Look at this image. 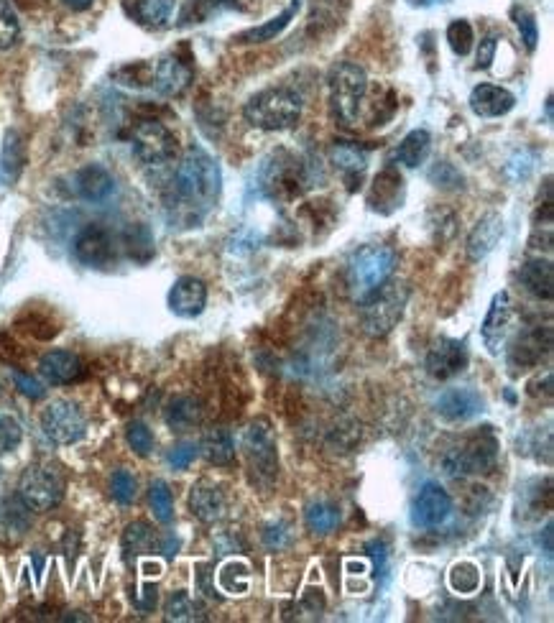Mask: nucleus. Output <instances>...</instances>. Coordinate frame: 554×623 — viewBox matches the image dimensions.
<instances>
[{
    "label": "nucleus",
    "instance_id": "680f3d73",
    "mask_svg": "<svg viewBox=\"0 0 554 623\" xmlns=\"http://www.w3.org/2000/svg\"><path fill=\"white\" fill-rule=\"evenodd\" d=\"M409 3H412V6H427L429 0H409Z\"/></svg>",
    "mask_w": 554,
    "mask_h": 623
},
{
    "label": "nucleus",
    "instance_id": "dca6fc26",
    "mask_svg": "<svg viewBox=\"0 0 554 623\" xmlns=\"http://www.w3.org/2000/svg\"><path fill=\"white\" fill-rule=\"evenodd\" d=\"M511 317H514V309H511L509 292H498L496 297H493L491 307H488L483 327H480L483 343H486L488 353L491 355L501 353V345L506 343V335H509L511 330Z\"/></svg>",
    "mask_w": 554,
    "mask_h": 623
},
{
    "label": "nucleus",
    "instance_id": "4d7b16f0",
    "mask_svg": "<svg viewBox=\"0 0 554 623\" xmlns=\"http://www.w3.org/2000/svg\"><path fill=\"white\" fill-rule=\"evenodd\" d=\"M62 3L67 8H72V11H87L95 0H62Z\"/></svg>",
    "mask_w": 554,
    "mask_h": 623
},
{
    "label": "nucleus",
    "instance_id": "9b49d317",
    "mask_svg": "<svg viewBox=\"0 0 554 623\" xmlns=\"http://www.w3.org/2000/svg\"><path fill=\"white\" fill-rule=\"evenodd\" d=\"M41 429L54 445H75L85 437L87 419L80 404L69 399H57L41 414Z\"/></svg>",
    "mask_w": 554,
    "mask_h": 623
},
{
    "label": "nucleus",
    "instance_id": "4c0bfd02",
    "mask_svg": "<svg viewBox=\"0 0 554 623\" xmlns=\"http://www.w3.org/2000/svg\"><path fill=\"white\" fill-rule=\"evenodd\" d=\"M149 503H151V511H154L156 521L161 524H172L174 519V498L166 481H154L149 486Z\"/></svg>",
    "mask_w": 554,
    "mask_h": 623
},
{
    "label": "nucleus",
    "instance_id": "79ce46f5",
    "mask_svg": "<svg viewBox=\"0 0 554 623\" xmlns=\"http://www.w3.org/2000/svg\"><path fill=\"white\" fill-rule=\"evenodd\" d=\"M110 493H113V498L120 503V506H128V503L136 501V493H138L136 475L126 468L115 470L113 478H110Z\"/></svg>",
    "mask_w": 554,
    "mask_h": 623
},
{
    "label": "nucleus",
    "instance_id": "7ed1b4c3",
    "mask_svg": "<svg viewBox=\"0 0 554 623\" xmlns=\"http://www.w3.org/2000/svg\"><path fill=\"white\" fill-rule=\"evenodd\" d=\"M396 269V251L389 246H363L348 261V292L355 302L371 297L378 286L391 279Z\"/></svg>",
    "mask_w": 554,
    "mask_h": 623
},
{
    "label": "nucleus",
    "instance_id": "c85d7f7f",
    "mask_svg": "<svg viewBox=\"0 0 554 623\" xmlns=\"http://www.w3.org/2000/svg\"><path fill=\"white\" fill-rule=\"evenodd\" d=\"M202 417H205V409H202V401L195 399V396H174L164 409L166 424L174 432H187L192 427H200Z\"/></svg>",
    "mask_w": 554,
    "mask_h": 623
},
{
    "label": "nucleus",
    "instance_id": "f704fd0d",
    "mask_svg": "<svg viewBox=\"0 0 554 623\" xmlns=\"http://www.w3.org/2000/svg\"><path fill=\"white\" fill-rule=\"evenodd\" d=\"M164 611L169 621H205V608L187 590H177L169 595Z\"/></svg>",
    "mask_w": 554,
    "mask_h": 623
},
{
    "label": "nucleus",
    "instance_id": "052dcab7",
    "mask_svg": "<svg viewBox=\"0 0 554 623\" xmlns=\"http://www.w3.org/2000/svg\"><path fill=\"white\" fill-rule=\"evenodd\" d=\"M547 121L552 123V98H547Z\"/></svg>",
    "mask_w": 554,
    "mask_h": 623
},
{
    "label": "nucleus",
    "instance_id": "864d4df0",
    "mask_svg": "<svg viewBox=\"0 0 554 623\" xmlns=\"http://www.w3.org/2000/svg\"><path fill=\"white\" fill-rule=\"evenodd\" d=\"M156 601H159V590H156V585H143V588L136 593V598H133L136 608L143 613L154 611Z\"/></svg>",
    "mask_w": 554,
    "mask_h": 623
},
{
    "label": "nucleus",
    "instance_id": "37998d69",
    "mask_svg": "<svg viewBox=\"0 0 554 623\" xmlns=\"http://www.w3.org/2000/svg\"><path fill=\"white\" fill-rule=\"evenodd\" d=\"M29 511L31 509L21 501V498H11V501H6L0 506V519H3V524H6L8 529H13V532H26L31 524Z\"/></svg>",
    "mask_w": 554,
    "mask_h": 623
},
{
    "label": "nucleus",
    "instance_id": "bb28decb",
    "mask_svg": "<svg viewBox=\"0 0 554 623\" xmlns=\"http://www.w3.org/2000/svg\"><path fill=\"white\" fill-rule=\"evenodd\" d=\"M519 281L526 292L532 294V297L549 302V299L554 297L552 261H549V258H534V261H526L519 269Z\"/></svg>",
    "mask_w": 554,
    "mask_h": 623
},
{
    "label": "nucleus",
    "instance_id": "4468645a",
    "mask_svg": "<svg viewBox=\"0 0 554 623\" xmlns=\"http://www.w3.org/2000/svg\"><path fill=\"white\" fill-rule=\"evenodd\" d=\"M452 514V498L440 483H424L419 488L417 498L412 506L414 524L422 529H435V526L445 524Z\"/></svg>",
    "mask_w": 554,
    "mask_h": 623
},
{
    "label": "nucleus",
    "instance_id": "393cba45",
    "mask_svg": "<svg viewBox=\"0 0 554 623\" xmlns=\"http://www.w3.org/2000/svg\"><path fill=\"white\" fill-rule=\"evenodd\" d=\"M332 164L340 169V174H343L350 192L360 189L363 174H366V169H368L366 149H360V146H355V143H345V141L335 143V146H332Z\"/></svg>",
    "mask_w": 554,
    "mask_h": 623
},
{
    "label": "nucleus",
    "instance_id": "7c9ffc66",
    "mask_svg": "<svg viewBox=\"0 0 554 623\" xmlns=\"http://www.w3.org/2000/svg\"><path fill=\"white\" fill-rule=\"evenodd\" d=\"M299 8H302V3L299 0H292V6L284 8V11L279 13V16L269 18L266 23H261V26H256V29H248L243 31V34H238V44H266V41H274L276 36L284 34L286 26L297 18Z\"/></svg>",
    "mask_w": 554,
    "mask_h": 623
},
{
    "label": "nucleus",
    "instance_id": "a18cd8bd",
    "mask_svg": "<svg viewBox=\"0 0 554 623\" xmlns=\"http://www.w3.org/2000/svg\"><path fill=\"white\" fill-rule=\"evenodd\" d=\"M450 585L455 593H473V590L480 585L478 567L470 565V562H460V565H455L450 572Z\"/></svg>",
    "mask_w": 554,
    "mask_h": 623
},
{
    "label": "nucleus",
    "instance_id": "f8f14e48",
    "mask_svg": "<svg viewBox=\"0 0 554 623\" xmlns=\"http://www.w3.org/2000/svg\"><path fill=\"white\" fill-rule=\"evenodd\" d=\"M549 353H552V327H532L524 335H519L509 348V366L516 373L529 371V368H537L539 363L547 361Z\"/></svg>",
    "mask_w": 554,
    "mask_h": 623
},
{
    "label": "nucleus",
    "instance_id": "aec40b11",
    "mask_svg": "<svg viewBox=\"0 0 554 623\" xmlns=\"http://www.w3.org/2000/svg\"><path fill=\"white\" fill-rule=\"evenodd\" d=\"M486 409V401L475 389H450L437 399V414L447 422H468Z\"/></svg>",
    "mask_w": 554,
    "mask_h": 623
},
{
    "label": "nucleus",
    "instance_id": "e433bc0d",
    "mask_svg": "<svg viewBox=\"0 0 554 623\" xmlns=\"http://www.w3.org/2000/svg\"><path fill=\"white\" fill-rule=\"evenodd\" d=\"M123 246H126L128 256L136 258V261H149L154 256V238H151L149 228L146 225H131V228L123 233Z\"/></svg>",
    "mask_w": 554,
    "mask_h": 623
},
{
    "label": "nucleus",
    "instance_id": "58836bf2",
    "mask_svg": "<svg viewBox=\"0 0 554 623\" xmlns=\"http://www.w3.org/2000/svg\"><path fill=\"white\" fill-rule=\"evenodd\" d=\"M21 39V21L8 0H0V49L8 52Z\"/></svg>",
    "mask_w": 554,
    "mask_h": 623
},
{
    "label": "nucleus",
    "instance_id": "09e8293b",
    "mask_svg": "<svg viewBox=\"0 0 554 623\" xmlns=\"http://www.w3.org/2000/svg\"><path fill=\"white\" fill-rule=\"evenodd\" d=\"M23 440L21 422L11 414H0V455L13 452Z\"/></svg>",
    "mask_w": 554,
    "mask_h": 623
},
{
    "label": "nucleus",
    "instance_id": "f03ea898",
    "mask_svg": "<svg viewBox=\"0 0 554 623\" xmlns=\"http://www.w3.org/2000/svg\"><path fill=\"white\" fill-rule=\"evenodd\" d=\"M243 118L261 131H289L302 118V98L286 87L263 90L248 100Z\"/></svg>",
    "mask_w": 554,
    "mask_h": 623
},
{
    "label": "nucleus",
    "instance_id": "603ef678",
    "mask_svg": "<svg viewBox=\"0 0 554 623\" xmlns=\"http://www.w3.org/2000/svg\"><path fill=\"white\" fill-rule=\"evenodd\" d=\"M496 49H498V34L486 36V39L480 41L478 46V62H475V69H488L493 64V57H496Z\"/></svg>",
    "mask_w": 554,
    "mask_h": 623
},
{
    "label": "nucleus",
    "instance_id": "13d9d810",
    "mask_svg": "<svg viewBox=\"0 0 554 623\" xmlns=\"http://www.w3.org/2000/svg\"><path fill=\"white\" fill-rule=\"evenodd\" d=\"M177 549H179L177 537H166V542H164V555H166V560H172V557L177 555Z\"/></svg>",
    "mask_w": 554,
    "mask_h": 623
},
{
    "label": "nucleus",
    "instance_id": "473e14b6",
    "mask_svg": "<svg viewBox=\"0 0 554 623\" xmlns=\"http://www.w3.org/2000/svg\"><path fill=\"white\" fill-rule=\"evenodd\" d=\"M340 509H337L335 503L330 501H317V503H309L307 506V514H304V521H307V529L315 537H327L332 534L340 526Z\"/></svg>",
    "mask_w": 554,
    "mask_h": 623
},
{
    "label": "nucleus",
    "instance_id": "4be33fe9",
    "mask_svg": "<svg viewBox=\"0 0 554 623\" xmlns=\"http://www.w3.org/2000/svg\"><path fill=\"white\" fill-rule=\"evenodd\" d=\"M225 509H228L225 493L215 483L200 481L189 491V511L202 524H215V521H220L225 516Z\"/></svg>",
    "mask_w": 554,
    "mask_h": 623
},
{
    "label": "nucleus",
    "instance_id": "b1692460",
    "mask_svg": "<svg viewBox=\"0 0 554 623\" xmlns=\"http://www.w3.org/2000/svg\"><path fill=\"white\" fill-rule=\"evenodd\" d=\"M75 192L85 202H105L113 197L115 179L103 164H87L75 174Z\"/></svg>",
    "mask_w": 554,
    "mask_h": 623
},
{
    "label": "nucleus",
    "instance_id": "ddd939ff",
    "mask_svg": "<svg viewBox=\"0 0 554 623\" xmlns=\"http://www.w3.org/2000/svg\"><path fill=\"white\" fill-rule=\"evenodd\" d=\"M77 261L90 266V269H103L115 258V238L108 228L92 223L82 228L75 238Z\"/></svg>",
    "mask_w": 554,
    "mask_h": 623
},
{
    "label": "nucleus",
    "instance_id": "5701e85b",
    "mask_svg": "<svg viewBox=\"0 0 554 623\" xmlns=\"http://www.w3.org/2000/svg\"><path fill=\"white\" fill-rule=\"evenodd\" d=\"M470 110L478 118H501V115L511 113L516 105V95L506 87L498 85H478L470 92Z\"/></svg>",
    "mask_w": 554,
    "mask_h": 623
},
{
    "label": "nucleus",
    "instance_id": "9d476101",
    "mask_svg": "<svg viewBox=\"0 0 554 623\" xmlns=\"http://www.w3.org/2000/svg\"><path fill=\"white\" fill-rule=\"evenodd\" d=\"M131 146L143 166H164L177 156V136L164 123L141 121L131 133Z\"/></svg>",
    "mask_w": 554,
    "mask_h": 623
},
{
    "label": "nucleus",
    "instance_id": "c03bdc74",
    "mask_svg": "<svg viewBox=\"0 0 554 623\" xmlns=\"http://www.w3.org/2000/svg\"><path fill=\"white\" fill-rule=\"evenodd\" d=\"M126 440L128 445H131V450L136 452V455H141V458L151 455V450H154V432L149 429V424L143 422L128 424Z\"/></svg>",
    "mask_w": 554,
    "mask_h": 623
},
{
    "label": "nucleus",
    "instance_id": "49530a36",
    "mask_svg": "<svg viewBox=\"0 0 554 623\" xmlns=\"http://www.w3.org/2000/svg\"><path fill=\"white\" fill-rule=\"evenodd\" d=\"M514 21H516V29H519L521 41L529 52L537 49V41H539V26H537V18H534L532 11H526V8L516 6L514 8Z\"/></svg>",
    "mask_w": 554,
    "mask_h": 623
},
{
    "label": "nucleus",
    "instance_id": "72a5a7b5",
    "mask_svg": "<svg viewBox=\"0 0 554 623\" xmlns=\"http://www.w3.org/2000/svg\"><path fill=\"white\" fill-rule=\"evenodd\" d=\"M156 544H159V539H156L154 526L146 524V521H133L123 532V552H126V557L151 555Z\"/></svg>",
    "mask_w": 554,
    "mask_h": 623
},
{
    "label": "nucleus",
    "instance_id": "a211bd4d",
    "mask_svg": "<svg viewBox=\"0 0 554 623\" xmlns=\"http://www.w3.org/2000/svg\"><path fill=\"white\" fill-rule=\"evenodd\" d=\"M401 202H404V177L399 174V169L386 166L373 179V187L368 192V205L381 215H391L394 210H399Z\"/></svg>",
    "mask_w": 554,
    "mask_h": 623
},
{
    "label": "nucleus",
    "instance_id": "8fccbe9b",
    "mask_svg": "<svg viewBox=\"0 0 554 623\" xmlns=\"http://www.w3.org/2000/svg\"><path fill=\"white\" fill-rule=\"evenodd\" d=\"M197 452H200V447H197L195 442H179V445H174L172 450H169L166 463L172 465L174 470H187L189 465L195 463Z\"/></svg>",
    "mask_w": 554,
    "mask_h": 623
},
{
    "label": "nucleus",
    "instance_id": "0eeeda50",
    "mask_svg": "<svg viewBox=\"0 0 554 623\" xmlns=\"http://www.w3.org/2000/svg\"><path fill=\"white\" fill-rule=\"evenodd\" d=\"M368 75L355 62H340L330 72V108L337 121L353 126L358 121L360 105L366 100Z\"/></svg>",
    "mask_w": 554,
    "mask_h": 623
},
{
    "label": "nucleus",
    "instance_id": "1a4fd4ad",
    "mask_svg": "<svg viewBox=\"0 0 554 623\" xmlns=\"http://www.w3.org/2000/svg\"><path fill=\"white\" fill-rule=\"evenodd\" d=\"M243 450H246L248 465H251V473L256 475V481L261 486H271L276 473H279V452H276L269 419L251 422V427L246 429V437H243Z\"/></svg>",
    "mask_w": 554,
    "mask_h": 623
},
{
    "label": "nucleus",
    "instance_id": "f257e3e1",
    "mask_svg": "<svg viewBox=\"0 0 554 623\" xmlns=\"http://www.w3.org/2000/svg\"><path fill=\"white\" fill-rule=\"evenodd\" d=\"M223 174L218 161L202 146H189L174 172V202L189 218L200 220L218 202Z\"/></svg>",
    "mask_w": 554,
    "mask_h": 623
},
{
    "label": "nucleus",
    "instance_id": "ea45409f",
    "mask_svg": "<svg viewBox=\"0 0 554 623\" xmlns=\"http://www.w3.org/2000/svg\"><path fill=\"white\" fill-rule=\"evenodd\" d=\"M447 44H450V49L457 57H468L470 49H473L475 44L473 26H470L468 21H463V18L452 21L450 26H447Z\"/></svg>",
    "mask_w": 554,
    "mask_h": 623
},
{
    "label": "nucleus",
    "instance_id": "cd10ccee",
    "mask_svg": "<svg viewBox=\"0 0 554 623\" xmlns=\"http://www.w3.org/2000/svg\"><path fill=\"white\" fill-rule=\"evenodd\" d=\"M23 166H26V143H23L21 133L11 128L6 131L3 146H0V184L13 187L23 174Z\"/></svg>",
    "mask_w": 554,
    "mask_h": 623
},
{
    "label": "nucleus",
    "instance_id": "6e6552de",
    "mask_svg": "<svg viewBox=\"0 0 554 623\" xmlns=\"http://www.w3.org/2000/svg\"><path fill=\"white\" fill-rule=\"evenodd\" d=\"M18 498L31 511H52L64 498V478L54 465H29L18 481Z\"/></svg>",
    "mask_w": 554,
    "mask_h": 623
},
{
    "label": "nucleus",
    "instance_id": "c756f323",
    "mask_svg": "<svg viewBox=\"0 0 554 623\" xmlns=\"http://www.w3.org/2000/svg\"><path fill=\"white\" fill-rule=\"evenodd\" d=\"M200 452L205 455L207 463L225 468V465H233L235 460V440L230 435V429L225 427H212L202 435Z\"/></svg>",
    "mask_w": 554,
    "mask_h": 623
},
{
    "label": "nucleus",
    "instance_id": "c9c22d12",
    "mask_svg": "<svg viewBox=\"0 0 554 623\" xmlns=\"http://www.w3.org/2000/svg\"><path fill=\"white\" fill-rule=\"evenodd\" d=\"M174 0H136V16L151 29H161L172 21Z\"/></svg>",
    "mask_w": 554,
    "mask_h": 623
},
{
    "label": "nucleus",
    "instance_id": "20e7f679",
    "mask_svg": "<svg viewBox=\"0 0 554 623\" xmlns=\"http://www.w3.org/2000/svg\"><path fill=\"white\" fill-rule=\"evenodd\" d=\"M409 302V289L404 281L389 279L383 286H378L371 297L360 302V322L363 332L371 338H383L389 335L399 320L404 317V307Z\"/></svg>",
    "mask_w": 554,
    "mask_h": 623
},
{
    "label": "nucleus",
    "instance_id": "3c124183",
    "mask_svg": "<svg viewBox=\"0 0 554 623\" xmlns=\"http://www.w3.org/2000/svg\"><path fill=\"white\" fill-rule=\"evenodd\" d=\"M13 381H16V389L21 391L23 396H29V399H41V396L46 394L44 386H41L34 376H29V373L13 371Z\"/></svg>",
    "mask_w": 554,
    "mask_h": 623
},
{
    "label": "nucleus",
    "instance_id": "de8ad7c7",
    "mask_svg": "<svg viewBox=\"0 0 554 623\" xmlns=\"http://www.w3.org/2000/svg\"><path fill=\"white\" fill-rule=\"evenodd\" d=\"M220 588H223L225 593H235V595L246 593L248 590V567L235 565V562L225 565L223 572H220Z\"/></svg>",
    "mask_w": 554,
    "mask_h": 623
},
{
    "label": "nucleus",
    "instance_id": "2eb2a0df",
    "mask_svg": "<svg viewBox=\"0 0 554 623\" xmlns=\"http://www.w3.org/2000/svg\"><path fill=\"white\" fill-rule=\"evenodd\" d=\"M465 368H468V348H465V343L452 338H440L432 343L427 353L429 376L447 381V378L463 373Z\"/></svg>",
    "mask_w": 554,
    "mask_h": 623
},
{
    "label": "nucleus",
    "instance_id": "423d86ee",
    "mask_svg": "<svg viewBox=\"0 0 554 623\" xmlns=\"http://www.w3.org/2000/svg\"><path fill=\"white\" fill-rule=\"evenodd\" d=\"M258 187L271 200H297L304 189L309 187L307 166L297 156L289 154V151H276V154H271L269 159L263 161L261 172H258Z\"/></svg>",
    "mask_w": 554,
    "mask_h": 623
},
{
    "label": "nucleus",
    "instance_id": "2f4dec72",
    "mask_svg": "<svg viewBox=\"0 0 554 623\" xmlns=\"http://www.w3.org/2000/svg\"><path fill=\"white\" fill-rule=\"evenodd\" d=\"M429 149H432V136L424 128H417V131L406 133L404 141L399 143L396 149V161L409 169H417L419 164H424L429 156Z\"/></svg>",
    "mask_w": 554,
    "mask_h": 623
},
{
    "label": "nucleus",
    "instance_id": "f3484780",
    "mask_svg": "<svg viewBox=\"0 0 554 623\" xmlns=\"http://www.w3.org/2000/svg\"><path fill=\"white\" fill-rule=\"evenodd\" d=\"M39 373L54 386H69L85 378V363L80 355L69 353V350H49L41 355Z\"/></svg>",
    "mask_w": 554,
    "mask_h": 623
},
{
    "label": "nucleus",
    "instance_id": "a19ab883",
    "mask_svg": "<svg viewBox=\"0 0 554 623\" xmlns=\"http://www.w3.org/2000/svg\"><path fill=\"white\" fill-rule=\"evenodd\" d=\"M429 182L435 184V187L445 189V192H457V189L465 187L463 172L455 164H450V161H437L429 169Z\"/></svg>",
    "mask_w": 554,
    "mask_h": 623
},
{
    "label": "nucleus",
    "instance_id": "6ab92c4d",
    "mask_svg": "<svg viewBox=\"0 0 554 623\" xmlns=\"http://www.w3.org/2000/svg\"><path fill=\"white\" fill-rule=\"evenodd\" d=\"M207 304V286L197 276H182L169 292V309L177 317H197Z\"/></svg>",
    "mask_w": 554,
    "mask_h": 623
},
{
    "label": "nucleus",
    "instance_id": "5fc2aeb1",
    "mask_svg": "<svg viewBox=\"0 0 554 623\" xmlns=\"http://www.w3.org/2000/svg\"><path fill=\"white\" fill-rule=\"evenodd\" d=\"M368 555L373 557V562H376V572L378 570H386V560H389V552H386V544L381 542V539H373L371 544H368Z\"/></svg>",
    "mask_w": 554,
    "mask_h": 623
},
{
    "label": "nucleus",
    "instance_id": "a878e982",
    "mask_svg": "<svg viewBox=\"0 0 554 623\" xmlns=\"http://www.w3.org/2000/svg\"><path fill=\"white\" fill-rule=\"evenodd\" d=\"M503 235V220L496 212H488L486 218H480L478 225L468 235V256L470 261H483L493 248L498 246Z\"/></svg>",
    "mask_w": 554,
    "mask_h": 623
},
{
    "label": "nucleus",
    "instance_id": "6e6d98bb",
    "mask_svg": "<svg viewBox=\"0 0 554 623\" xmlns=\"http://www.w3.org/2000/svg\"><path fill=\"white\" fill-rule=\"evenodd\" d=\"M304 606L309 608V611H317L320 613L322 608H325V595H322L320 588H309L307 593H304Z\"/></svg>",
    "mask_w": 554,
    "mask_h": 623
},
{
    "label": "nucleus",
    "instance_id": "39448f33",
    "mask_svg": "<svg viewBox=\"0 0 554 623\" xmlns=\"http://www.w3.org/2000/svg\"><path fill=\"white\" fill-rule=\"evenodd\" d=\"M498 460V440L491 427H483L475 435L465 437L463 442L445 452L442 468L450 478H468V475L488 473L496 468Z\"/></svg>",
    "mask_w": 554,
    "mask_h": 623
},
{
    "label": "nucleus",
    "instance_id": "412c9836",
    "mask_svg": "<svg viewBox=\"0 0 554 623\" xmlns=\"http://www.w3.org/2000/svg\"><path fill=\"white\" fill-rule=\"evenodd\" d=\"M151 82H154V90L159 95H164V98H177V95H182L187 90L189 82H192V67L184 64L179 57L169 54V57L156 62Z\"/></svg>",
    "mask_w": 554,
    "mask_h": 623
},
{
    "label": "nucleus",
    "instance_id": "bf43d9fd",
    "mask_svg": "<svg viewBox=\"0 0 554 623\" xmlns=\"http://www.w3.org/2000/svg\"><path fill=\"white\" fill-rule=\"evenodd\" d=\"M202 6H207V8H230V6H235V0H200Z\"/></svg>",
    "mask_w": 554,
    "mask_h": 623
}]
</instances>
